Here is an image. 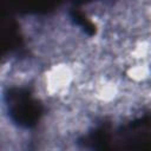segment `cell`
Here are the masks:
<instances>
[{"instance_id":"cell-1","label":"cell","mask_w":151,"mask_h":151,"mask_svg":"<svg viewBox=\"0 0 151 151\" xmlns=\"http://www.w3.org/2000/svg\"><path fill=\"white\" fill-rule=\"evenodd\" d=\"M11 114L13 119L25 126H32L37 123L40 114V107L31 100L29 96L21 90H15L9 94Z\"/></svg>"}]
</instances>
